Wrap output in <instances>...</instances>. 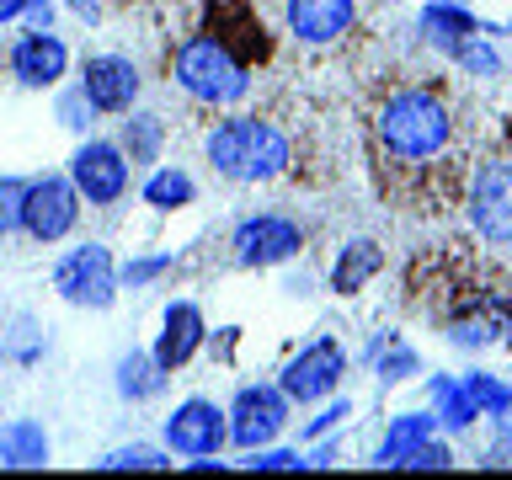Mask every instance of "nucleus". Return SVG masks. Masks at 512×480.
I'll use <instances>...</instances> for the list:
<instances>
[{
	"mask_svg": "<svg viewBox=\"0 0 512 480\" xmlns=\"http://www.w3.org/2000/svg\"><path fill=\"white\" fill-rule=\"evenodd\" d=\"M432 427H438V416H432V411H406V416H395L390 432H384V443H379V464H400L416 443L432 438Z\"/></svg>",
	"mask_w": 512,
	"mask_h": 480,
	"instance_id": "nucleus-20",
	"label": "nucleus"
},
{
	"mask_svg": "<svg viewBox=\"0 0 512 480\" xmlns=\"http://www.w3.org/2000/svg\"><path fill=\"white\" fill-rule=\"evenodd\" d=\"M512 326V304L507 299H480L470 315H459L454 320V342L459 347H491V342H502V331Z\"/></svg>",
	"mask_w": 512,
	"mask_h": 480,
	"instance_id": "nucleus-17",
	"label": "nucleus"
},
{
	"mask_svg": "<svg viewBox=\"0 0 512 480\" xmlns=\"http://www.w3.org/2000/svg\"><path fill=\"white\" fill-rule=\"evenodd\" d=\"M432 416H438L443 427H454V432L480 422V411H475L470 390H464V379H443V374L432 379Z\"/></svg>",
	"mask_w": 512,
	"mask_h": 480,
	"instance_id": "nucleus-21",
	"label": "nucleus"
},
{
	"mask_svg": "<svg viewBox=\"0 0 512 480\" xmlns=\"http://www.w3.org/2000/svg\"><path fill=\"white\" fill-rule=\"evenodd\" d=\"M454 59L464 64L470 75H480V80H491V75H502V59H496V48L486 43V32L480 38H470L464 48H454Z\"/></svg>",
	"mask_w": 512,
	"mask_h": 480,
	"instance_id": "nucleus-25",
	"label": "nucleus"
},
{
	"mask_svg": "<svg viewBox=\"0 0 512 480\" xmlns=\"http://www.w3.org/2000/svg\"><path fill=\"white\" fill-rule=\"evenodd\" d=\"M288 427V395L283 390H272V384H246V390L235 395V406H230V438L246 448H262L272 443L278 432Z\"/></svg>",
	"mask_w": 512,
	"mask_h": 480,
	"instance_id": "nucleus-10",
	"label": "nucleus"
},
{
	"mask_svg": "<svg viewBox=\"0 0 512 480\" xmlns=\"http://www.w3.org/2000/svg\"><path fill=\"white\" fill-rule=\"evenodd\" d=\"M80 192L75 182H64V176H43V182H27V198H22V230L32 240H43V246H54L75 230V214H80Z\"/></svg>",
	"mask_w": 512,
	"mask_h": 480,
	"instance_id": "nucleus-5",
	"label": "nucleus"
},
{
	"mask_svg": "<svg viewBox=\"0 0 512 480\" xmlns=\"http://www.w3.org/2000/svg\"><path fill=\"white\" fill-rule=\"evenodd\" d=\"M160 374H166V368L155 363V352H128V358L118 363V390L128 400H144V395L160 390Z\"/></svg>",
	"mask_w": 512,
	"mask_h": 480,
	"instance_id": "nucleus-23",
	"label": "nucleus"
},
{
	"mask_svg": "<svg viewBox=\"0 0 512 480\" xmlns=\"http://www.w3.org/2000/svg\"><path fill=\"white\" fill-rule=\"evenodd\" d=\"M352 27V0H288V32L299 43H336Z\"/></svg>",
	"mask_w": 512,
	"mask_h": 480,
	"instance_id": "nucleus-14",
	"label": "nucleus"
},
{
	"mask_svg": "<svg viewBox=\"0 0 512 480\" xmlns=\"http://www.w3.org/2000/svg\"><path fill=\"white\" fill-rule=\"evenodd\" d=\"M384 267V251L374 246V240H352V246H342V256H336L331 267V288L336 294H358V288H368V278Z\"/></svg>",
	"mask_w": 512,
	"mask_h": 480,
	"instance_id": "nucleus-18",
	"label": "nucleus"
},
{
	"mask_svg": "<svg viewBox=\"0 0 512 480\" xmlns=\"http://www.w3.org/2000/svg\"><path fill=\"white\" fill-rule=\"evenodd\" d=\"M70 182L75 192L86 203H118L123 192H128V155L118 150V144H107V139H91V144H80V150L70 155Z\"/></svg>",
	"mask_w": 512,
	"mask_h": 480,
	"instance_id": "nucleus-6",
	"label": "nucleus"
},
{
	"mask_svg": "<svg viewBox=\"0 0 512 480\" xmlns=\"http://www.w3.org/2000/svg\"><path fill=\"white\" fill-rule=\"evenodd\" d=\"M176 86L187 96H198L208 107H230L251 91V75L224 43L214 38H192L176 48Z\"/></svg>",
	"mask_w": 512,
	"mask_h": 480,
	"instance_id": "nucleus-3",
	"label": "nucleus"
},
{
	"mask_svg": "<svg viewBox=\"0 0 512 480\" xmlns=\"http://www.w3.org/2000/svg\"><path fill=\"white\" fill-rule=\"evenodd\" d=\"M448 464H454V454H448V443H416L406 459L395 464V470H448Z\"/></svg>",
	"mask_w": 512,
	"mask_h": 480,
	"instance_id": "nucleus-30",
	"label": "nucleus"
},
{
	"mask_svg": "<svg viewBox=\"0 0 512 480\" xmlns=\"http://www.w3.org/2000/svg\"><path fill=\"white\" fill-rule=\"evenodd\" d=\"M304 464H310V459H304L299 454V448H251V459H246V470H304Z\"/></svg>",
	"mask_w": 512,
	"mask_h": 480,
	"instance_id": "nucleus-28",
	"label": "nucleus"
},
{
	"mask_svg": "<svg viewBox=\"0 0 512 480\" xmlns=\"http://www.w3.org/2000/svg\"><path fill=\"white\" fill-rule=\"evenodd\" d=\"M64 64H70V54H64L59 38H48V32H27L22 43H16L11 54V70L22 86H54V80L64 75Z\"/></svg>",
	"mask_w": 512,
	"mask_h": 480,
	"instance_id": "nucleus-15",
	"label": "nucleus"
},
{
	"mask_svg": "<svg viewBox=\"0 0 512 480\" xmlns=\"http://www.w3.org/2000/svg\"><path fill=\"white\" fill-rule=\"evenodd\" d=\"M224 438H230V411H219L214 400H182L171 416H166V443L171 454H187V459H203V454H219Z\"/></svg>",
	"mask_w": 512,
	"mask_h": 480,
	"instance_id": "nucleus-8",
	"label": "nucleus"
},
{
	"mask_svg": "<svg viewBox=\"0 0 512 480\" xmlns=\"http://www.w3.org/2000/svg\"><path fill=\"white\" fill-rule=\"evenodd\" d=\"M198 198V187H192L187 171H155L150 182H144V203L160 208V214H171V208H187Z\"/></svg>",
	"mask_w": 512,
	"mask_h": 480,
	"instance_id": "nucleus-22",
	"label": "nucleus"
},
{
	"mask_svg": "<svg viewBox=\"0 0 512 480\" xmlns=\"http://www.w3.org/2000/svg\"><path fill=\"white\" fill-rule=\"evenodd\" d=\"M470 224L491 246L512 240V166L507 160H486L470 182Z\"/></svg>",
	"mask_w": 512,
	"mask_h": 480,
	"instance_id": "nucleus-7",
	"label": "nucleus"
},
{
	"mask_svg": "<svg viewBox=\"0 0 512 480\" xmlns=\"http://www.w3.org/2000/svg\"><path fill=\"white\" fill-rule=\"evenodd\" d=\"M54 288H59L70 304H80V310H107V304L118 299V267H112L107 246H96V240L75 246V251L54 267Z\"/></svg>",
	"mask_w": 512,
	"mask_h": 480,
	"instance_id": "nucleus-4",
	"label": "nucleus"
},
{
	"mask_svg": "<svg viewBox=\"0 0 512 480\" xmlns=\"http://www.w3.org/2000/svg\"><path fill=\"white\" fill-rule=\"evenodd\" d=\"M464 390H470V400H475V411L480 416H496L512 400V390L496 374H464Z\"/></svg>",
	"mask_w": 512,
	"mask_h": 480,
	"instance_id": "nucleus-24",
	"label": "nucleus"
},
{
	"mask_svg": "<svg viewBox=\"0 0 512 480\" xmlns=\"http://www.w3.org/2000/svg\"><path fill=\"white\" fill-rule=\"evenodd\" d=\"M160 267H166V256H150V262H134V267H128V283H144V278H155Z\"/></svg>",
	"mask_w": 512,
	"mask_h": 480,
	"instance_id": "nucleus-32",
	"label": "nucleus"
},
{
	"mask_svg": "<svg viewBox=\"0 0 512 480\" xmlns=\"http://www.w3.org/2000/svg\"><path fill=\"white\" fill-rule=\"evenodd\" d=\"M496 427H502V443H512V400H507L502 411H496Z\"/></svg>",
	"mask_w": 512,
	"mask_h": 480,
	"instance_id": "nucleus-33",
	"label": "nucleus"
},
{
	"mask_svg": "<svg viewBox=\"0 0 512 480\" xmlns=\"http://www.w3.org/2000/svg\"><path fill=\"white\" fill-rule=\"evenodd\" d=\"M422 32H427L432 48H443V54H454V48H464L470 38H480V32L491 38V27L475 22L464 6H427V11H422Z\"/></svg>",
	"mask_w": 512,
	"mask_h": 480,
	"instance_id": "nucleus-16",
	"label": "nucleus"
},
{
	"mask_svg": "<svg viewBox=\"0 0 512 480\" xmlns=\"http://www.w3.org/2000/svg\"><path fill=\"white\" fill-rule=\"evenodd\" d=\"M160 123L155 118H128V160H155Z\"/></svg>",
	"mask_w": 512,
	"mask_h": 480,
	"instance_id": "nucleus-29",
	"label": "nucleus"
},
{
	"mask_svg": "<svg viewBox=\"0 0 512 480\" xmlns=\"http://www.w3.org/2000/svg\"><path fill=\"white\" fill-rule=\"evenodd\" d=\"M208 160L230 182H267L288 166V139L267 118H224L208 134Z\"/></svg>",
	"mask_w": 512,
	"mask_h": 480,
	"instance_id": "nucleus-1",
	"label": "nucleus"
},
{
	"mask_svg": "<svg viewBox=\"0 0 512 480\" xmlns=\"http://www.w3.org/2000/svg\"><path fill=\"white\" fill-rule=\"evenodd\" d=\"M342 374H347V352H342V342L320 336V342H310L294 363L283 368V395L299 400V406H310V400H326L336 384H342Z\"/></svg>",
	"mask_w": 512,
	"mask_h": 480,
	"instance_id": "nucleus-9",
	"label": "nucleus"
},
{
	"mask_svg": "<svg viewBox=\"0 0 512 480\" xmlns=\"http://www.w3.org/2000/svg\"><path fill=\"white\" fill-rule=\"evenodd\" d=\"M342 416H347V400H342V406H326V411H320V416H315V422H310V427H304V438H320V432H331L336 422H342Z\"/></svg>",
	"mask_w": 512,
	"mask_h": 480,
	"instance_id": "nucleus-31",
	"label": "nucleus"
},
{
	"mask_svg": "<svg viewBox=\"0 0 512 480\" xmlns=\"http://www.w3.org/2000/svg\"><path fill=\"white\" fill-rule=\"evenodd\" d=\"M27 6H32V0H0V22H11V16L27 11Z\"/></svg>",
	"mask_w": 512,
	"mask_h": 480,
	"instance_id": "nucleus-34",
	"label": "nucleus"
},
{
	"mask_svg": "<svg viewBox=\"0 0 512 480\" xmlns=\"http://www.w3.org/2000/svg\"><path fill=\"white\" fill-rule=\"evenodd\" d=\"M374 358H379V379L384 384H395V379H406V374H416V352L411 347H400V342H390V347H374Z\"/></svg>",
	"mask_w": 512,
	"mask_h": 480,
	"instance_id": "nucleus-27",
	"label": "nucleus"
},
{
	"mask_svg": "<svg viewBox=\"0 0 512 480\" xmlns=\"http://www.w3.org/2000/svg\"><path fill=\"white\" fill-rule=\"evenodd\" d=\"M304 230L283 214H256L235 230V262L240 267H278L288 256H299Z\"/></svg>",
	"mask_w": 512,
	"mask_h": 480,
	"instance_id": "nucleus-11",
	"label": "nucleus"
},
{
	"mask_svg": "<svg viewBox=\"0 0 512 480\" xmlns=\"http://www.w3.org/2000/svg\"><path fill=\"white\" fill-rule=\"evenodd\" d=\"M379 139L400 160H432L448 144V112L427 91H395L379 107Z\"/></svg>",
	"mask_w": 512,
	"mask_h": 480,
	"instance_id": "nucleus-2",
	"label": "nucleus"
},
{
	"mask_svg": "<svg viewBox=\"0 0 512 480\" xmlns=\"http://www.w3.org/2000/svg\"><path fill=\"white\" fill-rule=\"evenodd\" d=\"M166 454L160 448H150V443H134V448H118V454H107L102 459V470H166Z\"/></svg>",
	"mask_w": 512,
	"mask_h": 480,
	"instance_id": "nucleus-26",
	"label": "nucleus"
},
{
	"mask_svg": "<svg viewBox=\"0 0 512 480\" xmlns=\"http://www.w3.org/2000/svg\"><path fill=\"white\" fill-rule=\"evenodd\" d=\"M0 464H6V470H38V464H48L43 427L38 422H11L0 432Z\"/></svg>",
	"mask_w": 512,
	"mask_h": 480,
	"instance_id": "nucleus-19",
	"label": "nucleus"
},
{
	"mask_svg": "<svg viewBox=\"0 0 512 480\" xmlns=\"http://www.w3.org/2000/svg\"><path fill=\"white\" fill-rule=\"evenodd\" d=\"M198 347H203V310L187 299L166 304V320H160V336H155V363L171 374V368H182Z\"/></svg>",
	"mask_w": 512,
	"mask_h": 480,
	"instance_id": "nucleus-13",
	"label": "nucleus"
},
{
	"mask_svg": "<svg viewBox=\"0 0 512 480\" xmlns=\"http://www.w3.org/2000/svg\"><path fill=\"white\" fill-rule=\"evenodd\" d=\"M80 91H86L91 112H128V107H134V96H139V70L123 54H102V59L86 64Z\"/></svg>",
	"mask_w": 512,
	"mask_h": 480,
	"instance_id": "nucleus-12",
	"label": "nucleus"
}]
</instances>
